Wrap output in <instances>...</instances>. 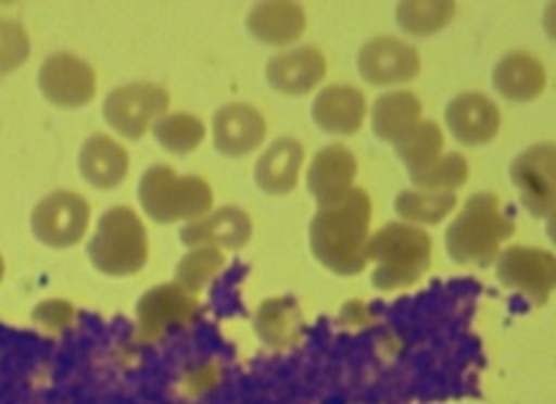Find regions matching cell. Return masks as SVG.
<instances>
[{
  "instance_id": "1",
  "label": "cell",
  "mask_w": 556,
  "mask_h": 404,
  "mask_svg": "<svg viewBox=\"0 0 556 404\" xmlns=\"http://www.w3.org/2000/svg\"><path fill=\"white\" fill-rule=\"evenodd\" d=\"M371 197L353 188L336 204L320 206L311 222L308 239L315 260L336 275H357L367 268Z\"/></svg>"
},
{
  "instance_id": "2",
  "label": "cell",
  "mask_w": 556,
  "mask_h": 404,
  "mask_svg": "<svg viewBox=\"0 0 556 404\" xmlns=\"http://www.w3.org/2000/svg\"><path fill=\"white\" fill-rule=\"evenodd\" d=\"M511 235L514 222L507 217L501 197L479 192L465 201V209L447 226L445 247L456 264L488 268Z\"/></svg>"
},
{
  "instance_id": "3",
  "label": "cell",
  "mask_w": 556,
  "mask_h": 404,
  "mask_svg": "<svg viewBox=\"0 0 556 404\" xmlns=\"http://www.w3.org/2000/svg\"><path fill=\"white\" fill-rule=\"evenodd\" d=\"M367 262L376 264L371 285L378 291L409 289L431 266V237L418 226L391 222L369 237Z\"/></svg>"
},
{
  "instance_id": "4",
  "label": "cell",
  "mask_w": 556,
  "mask_h": 404,
  "mask_svg": "<svg viewBox=\"0 0 556 404\" xmlns=\"http://www.w3.org/2000/svg\"><path fill=\"white\" fill-rule=\"evenodd\" d=\"M139 201L146 215L159 224L194 222L213 209V190L202 177L179 175L166 164H156L139 181Z\"/></svg>"
},
{
  "instance_id": "5",
  "label": "cell",
  "mask_w": 556,
  "mask_h": 404,
  "mask_svg": "<svg viewBox=\"0 0 556 404\" xmlns=\"http://www.w3.org/2000/svg\"><path fill=\"white\" fill-rule=\"evenodd\" d=\"M88 255L103 275L126 277L139 273L148 262V232L139 215L128 206H114L103 213Z\"/></svg>"
},
{
  "instance_id": "6",
  "label": "cell",
  "mask_w": 556,
  "mask_h": 404,
  "mask_svg": "<svg viewBox=\"0 0 556 404\" xmlns=\"http://www.w3.org/2000/svg\"><path fill=\"white\" fill-rule=\"evenodd\" d=\"M170 94L154 84H130L112 90L103 101L108 126L122 137L141 139L156 118L168 114Z\"/></svg>"
},
{
  "instance_id": "7",
  "label": "cell",
  "mask_w": 556,
  "mask_h": 404,
  "mask_svg": "<svg viewBox=\"0 0 556 404\" xmlns=\"http://www.w3.org/2000/svg\"><path fill=\"white\" fill-rule=\"evenodd\" d=\"M90 204L76 192L56 190L31 211V230L50 249H70L88 232Z\"/></svg>"
},
{
  "instance_id": "8",
  "label": "cell",
  "mask_w": 556,
  "mask_h": 404,
  "mask_svg": "<svg viewBox=\"0 0 556 404\" xmlns=\"http://www.w3.org/2000/svg\"><path fill=\"white\" fill-rule=\"evenodd\" d=\"M556 148L541 143L516 154L509 164V179L519 190L523 209L536 219L554 217V188H556Z\"/></svg>"
},
{
  "instance_id": "9",
  "label": "cell",
  "mask_w": 556,
  "mask_h": 404,
  "mask_svg": "<svg viewBox=\"0 0 556 404\" xmlns=\"http://www.w3.org/2000/svg\"><path fill=\"white\" fill-rule=\"evenodd\" d=\"M496 277L503 287L545 304L556 285V260L541 249L509 247L496 257Z\"/></svg>"
},
{
  "instance_id": "10",
  "label": "cell",
  "mask_w": 556,
  "mask_h": 404,
  "mask_svg": "<svg viewBox=\"0 0 556 404\" xmlns=\"http://www.w3.org/2000/svg\"><path fill=\"white\" fill-rule=\"evenodd\" d=\"M200 304L177 281L150 289L137 304V340L154 342L175 327H186L197 317Z\"/></svg>"
},
{
  "instance_id": "11",
  "label": "cell",
  "mask_w": 556,
  "mask_h": 404,
  "mask_svg": "<svg viewBox=\"0 0 556 404\" xmlns=\"http://www.w3.org/2000/svg\"><path fill=\"white\" fill-rule=\"evenodd\" d=\"M38 88L59 108H84L97 94V74L81 56L59 52L41 65Z\"/></svg>"
},
{
  "instance_id": "12",
  "label": "cell",
  "mask_w": 556,
  "mask_h": 404,
  "mask_svg": "<svg viewBox=\"0 0 556 404\" xmlns=\"http://www.w3.org/2000/svg\"><path fill=\"white\" fill-rule=\"evenodd\" d=\"M357 72L376 88L407 84L420 72V56L401 38L378 36L357 52Z\"/></svg>"
},
{
  "instance_id": "13",
  "label": "cell",
  "mask_w": 556,
  "mask_h": 404,
  "mask_svg": "<svg viewBox=\"0 0 556 404\" xmlns=\"http://www.w3.org/2000/svg\"><path fill=\"white\" fill-rule=\"evenodd\" d=\"M264 74L273 90L302 97L313 92L327 78V59L313 46H302L268 59Z\"/></svg>"
},
{
  "instance_id": "14",
  "label": "cell",
  "mask_w": 556,
  "mask_h": 404,
  "mask_svg": "<svg viewBox=\"0 0 556 404\" xmlns=\"http://www.w3.org/2000/svg\"><path fill=\"white\" fill-rule=\"evenodd\" d=\"M450 135L469 148L494 141L501 130V112L492 99L481 92H463L445 108Z\"/></svg>"
},
{
  "instance_id": "15",
  "label": "cell",
  "mask_w": 556,
  "mask_h": 404,
  "mask_svg": "<svg viewBox=\"0 0 556 404\" xmlns=\"http://www.w3.org/2000/svg\"><path fill=\"white\" fill-rule=\"evenodd\" d=\"M266 139V118L249 103H228L213 116V143L224 156H247Z\"/></svg>"
},
{
  "instance_id": "16",
  "label": "cell",
  "mask_w": 556,
  "mask_h": 404,
  "mask_svg": "<svg viewBox=\"0 0 556 404\" xmlns=\"http://www.w3.org/2000/svg\"><path fill=\"white\" fill-rule=\"evenodd\" d=\"M357 175V161L346 146L333 143L323 148L311 161L306 184L317 201V209L340 201L353 190Z\"/></svg>"
},
{
  "instance_id": "17",
  "label": "cell",
  "mask_w": 556,
  "mask_h": 404,
  "mask_svg": "<svg viewBox=\"0 0 556 404\" xmlns=\"http://www.w3.org/2000/svg\"><path fill=\"white\" fill-rule=\"evenodd\" d=\"M253 235L251 217L237 206H222L211 215L190 222L181 230V241L188 249L197 247H215L240 251L249 244Z\"/></svg>"
},
{
  "instance_id": "18",
  "label": "cell",
  "mask_w": 556,
  "mask_h": 404,
  "mask_svg": "<svg viewBox=\"0 0 556 404\" xmlns=\"http://www.w3.org/2000/svg\"><path fill=\"white\" fill-rule=\"evenodd\" d=\"M367 114L365 94L353 86H327L315 97L311 116L313 124L327 135L351 137L363 128Z\"/></svg>"
},
{
  "instance_id": "19",
  "label": "cell",
  "mask_w": 556,
  "mask_h": 404,
  "mask_svg": "<svg viewBox=\"0 0 556 404\" xmlns=\"http://www.w3.org/2000/svg\"><path fill=\"white\" fill-rule=\"evenodd\" d=\"M128 168V150L103 132L86 139L81 152H78V171H81V177L99 190L116 188L126 179Z\"/></svg>"
},
{
  "instance_id": "20",
  "label": "cell",
  "mask_w": 556,
  "mask_h": 404,
  "mask_svg": "<svg viewBox=\"0 0 556 404\" xmlns=\"http://www.w3.org/2000/svg\"><path fill=\"white\" fill-rule=\"evenodd\" d=\"M494 90L514 103H530L545 90L547 76L543 63L528 52L505 54L492 72Z\"/></svg>"
},
{
  "instance_id": "21",
  "label": "cell",
  "mask_w": 556,
  "mask_h": 404,
  "mask_svg": "<svg viewBox=\"0 0 556 404\" xmlns=\"http://www.w3.org/2000/svg\"><path fill=\"white\" fill-rule=\"evenodd\" d=\"M304 161V146L293 137L275 139L257 159L255 184L266 194H289L295 190Z\"/></svg>"
},
{
  "instance_id": "22",
  "label": "cell",
  "mask_w": 556,
  "mask_h": 404,
  "mask_svg": "<svg viewBox=\"0 0 556 404\" xmlns=\"http://www.w3.org/2000/svg\"><path fill=\"white\" fill-rule=\"evenodd\" d=\"M247 27L260 43L282 48L295 43L304 34L306 16L304 10L291 0H268V3H260L251 10Z\"/></svg>"
},
{
  "instance_id": "23",
  "label": "cell",
  "mask_w": 556,
  "mask_h": 404,
  "mask_svg": "<svg viewBox=\"0 0 556 404\" xmlns=\"http://www.w3.org/2000/svg\"><path fill=\"white\" fill-rule=\"evenodd\" d=\"M422 121V103L409 90H393L376 99L371 110V128L378 139L399 143Z\"/></svg>"
},
{
  "instance_id": "24",
  "label": "cell",
  "mask_w": 556,
  "mask_h": 404,
  "mask_svg": "<svg viewBox=\"0 0 556 404\" xmlns=\"http://www.w3.org/2000/svg\"><path fill=\"white\" fill-rule=\"evenodd\" d=\"M255 331L270 349H289L302 338V311L289 298H270L255 315Z\"/></svg>"
},
{
  "instance_id": "25",
  "label": "cell",
  "mask_w": 556,
  "mask_h": 404,
  "mask_svg": "<svg viewBox=\"0 0 556 404\" xmlns=\"http://www.w3.org/2000/svg\"><path fill=\"white\" fill-rule=\"evenodd\" d=\"M393 150L407 166L409 179L414 181L420 175H425L431 166H435V161L443 156V130L439 128V124H433V121H420L409 135H405L399 143H393Z\"/></svg>"
},
{
  "instance_id": "26",
  "label": "cell",
  "mask_w": 556,
  "mask_h": 404,
  "mask_svg": "<svg viewBox=\"0 0 556 404\" xmlns=\"http://www.w3.org/2000/svg\"><path fill=\"white\" fill-rule=\"evenodd\" d=\"M456 192L445 190H403L395 197V213L407 224H441L456 209Z\"/></svg>"
},
{
  "instance_id": "27",
  "label": "cell",
  "mask_w": 556,
  "mask_h": 404,
  "mask_svg": "<svg viewBox=\"0 0 556 404\" xmlns=\"http://www.w3.org/2000/svg\"><path fill=\"white\" fill-rule=\"evenodd\" d=\"M456 5L452 0H405L395 8V21L412 36H431L452 23Z\"/></svg>"
},
{
  "instance_id": "28",
  "label": "cell",
  "mask_w": 556,
  "mask_h": 404,
  "mask_svg": "<svg viewBox=\"0 0 556 404\" xmlns=\"http://www.w3.org/2000/svg\"><path fill=\"white\" fill-rule=\"evenodd\" d=\"M154 141L166 148L173 154H188L202 146L206 137V128L202 124V118H197L194 114L188 112H175V114H164L162 118L154 121L152 126Z\"/></svg>"
},
{
  "instance_id": "29",
  "label": "cell",
  "mask_w": 556,
  "mask_h": 404,
  "mask_svg": "<svg viewBox=\"0 0 556 404\" xmlns=\"http://www.w3.org/2000/svg\"><path fill=\"white\" fill-rule=\"evenodd\" d=\"M224 264H226V257L219 249L197 247L181 257L175 270V279L177 285L184 287L188 293L200 295L211 285V279L224 268Z\"/></svg>"
},
{
  "instance_id": "30",
  "label": "cell",
  "mask_w": 556,
  "mask_h": 404,
  "mask_svg": "<svg viewBox=\"0 0 556 404\" xmlns=\"http://www.w3.org/2000/svg\"><path fill=\"white\" fill-rule=\"evenodd\" d=\"M469 179V164L460 152H443V156L435 161L425 175L414 179L412 184L418 190H445L456 192Z\"/></svg>"
},
{
  "instance_id": "31",
  "label": "cell",
  "mask_w": 556,
  "mask_h": 404,
  "mask_svg": "<svg viewBox=\"0 0 556 404\" xmlns=\"http://www.w3.org/2000/svg\"><path fill=\"white\" fill-rule=\"evenodd\" d=\"M29 56V36L12 18H0V74L18 70Z\"/></svg>"
},
{
  "instance_id": "32",
  "label": "cell",
  "mask_w": 556,
  "mask_h": 404,
  "mask_svg": "<svg viewBox=\"0 0 556 404\" xmlns=\"http://www.w3.org/2000/svg\"><path fill=\"white\" fill-rule=\"evenodd\" d=\"M34 325L41 327L48 333H56L63 331L72 325L74 319V306L61 300H52V302H43L38 308H34Z\"/></svg>"
},
{
  "instance_id": "33",
  "label": "cell",
  "mask_w": 556,
  "mask_h": 404,
  "mask_svg": "<svg viewBox=\"0 0 556 404\" xmlns=\"http://www.w3.org/2000/svg\"><path fill=\"white\" fill-rule=\"evenodd\" d=\"M217 376V369L213 371V367H208V369H197V374H192V378H190V387H200V389H208L211 384H213V378Z\"/></svg>"
},
{
  "instance_id": "34",
  "label": "cell",
  "mask_w": 556,
  "mask_h": 404,
  "mask_svg": "<svg viewBox=\"0 0 556 404\" xmlns=\"http://www.w3.org/2000/svg\"><path fill=\"white\" fill-rule=\"evenodd\" d=\"M3 275H5V262L0 257V279H3Z\"/></svg>"
}]
</instances>
